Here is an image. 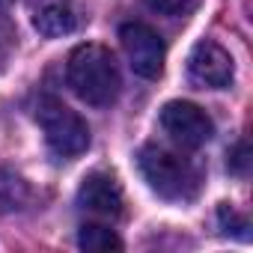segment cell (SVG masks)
I'll use <instances>...</instances> for the list:
<instances>
[{"label": "cell", "mask_w": 253, "mask_h": 253, "mask_svg": "<svg viewBox=\"0 0 253 253\" xmlns=\"http://www.w3.org/2000/svg\"><path fill=\"white\" fill-rule=\"evenodd\" d=\"M66 81L72 86V92L92 104V107H107L116 101L119 95V69H116V60L107 48L101 45H78L72 54H69V63H66Z\"/></svg>", "instance_id": "6da1fadb"}, {"label": "cell", "mask_w": 253, "mask_h": 253, "mask_svg": "<svg viewBox=\"0 0 253 253\" xmlns=\"http://www.w3.org/2000/svg\"><path fill=\"white\" fill-rule=\"evenodd\" d=\"M78 244L84 250H95V253H104V250H122V238L104 226V223H84L81 232H78Z\"/></svg>", "instance_id": "9c48e42d"}, {"label": "cell", "mask_w": 253, "mask_h": 253, "mask_svg": "<svg viewBox=\"0 0 253 253\" xmlns=\"http://www.w3.org/2000/svg\"><path fill=\"white\" fill-rule=\"evenodd\" d=\"M33 27L45 39H60V36H69V33L78 30V15H75V9L69 3L54 0V3H45L42 9H36Z\"/></svg>", "instance_id": "ba28073f"}, {"label": "cell", "mask_w": 253, "mask_h": 253, "mask_svg": "<svg viewBox=\"0 0 253 253\" xmlns=\"http://www.w3.org/2000/svg\"><path fill=\"white\" fill-rule=\"evenodd\" d=\"M42 131H45V143L54 155L60 158H75L81 152H86L89 146V125L84 122L81 113H75L72 107H66L60 98H42L39 101V113H36Z\"/></svg>", "instance_id": "3957f363"}, {"label": "cell", "mask_w": 253, "mask_h": 253, "mask_svg": "<svg viewBox=\"0 0 253 253\" xmlns=\"http://www.w3.org/2000/svg\"><path fill=\"white\" fill-rule=\"evenodd\" d=\"M119 42L125 48L134 75L155 81L164 72V39L143 21H128L119 27Z\"/></svg>", "instance_id": "5b68a950"}, {"label": "cell", "mask_w": 253, "mask_h": 253, "mask_svg": "<svg viewBox=\"0 0 253 253\" xmlns=\"http://www.w3.org/2000/svg\"><path fill=\"white\" fill-rule=\"evenodd\" d=\"M229 170L238 176L247 173V140H238V146L229 152Z\"/></svg>", "instance_id": "4fadbf2b"}, {"label": "cell", "mask_w": 253, "mask_h": 253, "mask_svg": "<svg viewBox=\"0 0 253 253\" xmlns=\"http://www.w3.org/2000/svg\"><path fill=\"white\" fill-rule=\"evenodd\" d=\"M188 78L200 89H226L235 78L229 51L214 39H200L188 54Z\"/></svg>", "instance_id": "8992f818"}, {"label": "cell", "mask_w": 253, "mask_h": 253, "mask_svg": "<svg viewBox=\"0 0 253 253\" xmlns=\"http://www.w3.org/2000/svg\"><path fill=\"white\" fill-rule=\"evenodd\" d=\"M161 128L185 149H200L211 140L214 122L194 101H167L161 107Z\"/></svg>", "instance_id": "277c9868"}, {"label": "cell", "mask_w": 253, "mask_h": 253, "mask_svg": "<svg viewBox=\"0 0 253 253\" xmlns=\"http://www.w3.org/2000/svg\"><path fill=\"white\" fill-rule=\"evenodd\" d=\"M0 45H12V33H9V27H6V21H3V15H0ZM6 60V54L0 51V63Z\"/></svg>", "instance_id": "5bb4252c"}, {"label": "cell", "mask_w": 253, "mask_h": 253, "mask_svg": "<svg viewBox=\"0 0 253 253\" xmlns=\"http://www.w3.org/2000/svg\"><path fill=\"white\" fill-rule=\"evenodd\" d=\"M203 0H146V6L158 15H167V18H188L191 12L200 9Z\"/></svg>", "instance_id": "8fae6325"}, {"label": "cell", "mask_w": 253, "mask_h": 253, "mask_svg": "<svg viewBox=\"0 0 253 253\" xmlns=\"http://www.w3.org/2000/svg\"><path fill=\"white\" fill-rule=\"evenodd\" d=\"M78 206L89 214H98V217H119L122 214V191L116 185L113 176L107 173H89L81 188H78Z\"/></svg>", "instance_id": "52a82bcc"}, {"label": "cell", "mask_w": 253, "mask_h": 253, "mask_svg": "<svg viewBox=\"0 0 253 253\" xmlns=\"http://www.w3.org/2000/svg\"><path fill=\"white\" fill-rule=\"evenodd\" d=\"M137 170L146 185L170 203H188L200 194V170L173 149L143 146L137 152Z\"/></svg>", "instance_id": "7a4b0ae2"}, {"label": "cell", "mask_w": 253, "mask_h": 253, "mask_svg": "<svg viewBox=\"0 0 253 253\" xmlns=\"http://www.w3.org/2000/svg\"><path fill=\"white\" fill-rule=\"evenodd\" d=\"M27 197V188L24 182L9 173L6 167H0V211H9V209H18Z\"/></svg>", "instance_id": "30bf717a"}, {"label": "cell", "mask_w": 253, "mask_h": 253, "mask_svg": "<svg viewBox=\"0 0 253 253\" xmlns=\"http://www.w3.org/2000/svg\"><path fill=\"white\" fill-rule=\"evenodd\" d=\"M217 220H220V226H223V232H235V229H241V238H250V223L229 206V203H223L220 209H217Z\"/></svg>", "instance_id": "7c38bea8"}]
</instances>
